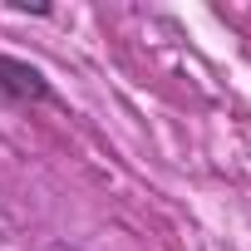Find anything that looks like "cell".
Instances as JSON below:
<instances>
[{"label": "cell", "instance_id": "obj_1", "mask_svg": "<svg viewBox=\"0 0 251 251\" xmlns=\"http://www.w3.org/2000/svg\"><path fill=\"white\" fill-rule=\"evenodd\" d=\"M40 103H59L50 74L30 59L0 54V108H40Z\"/></svg>", "mask_w": 251, "mask_h": 251}]
</instances>
